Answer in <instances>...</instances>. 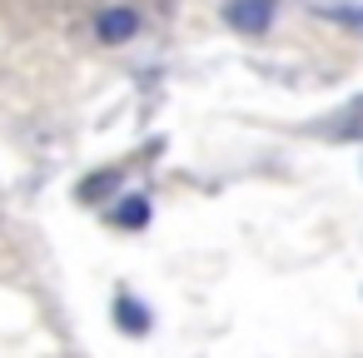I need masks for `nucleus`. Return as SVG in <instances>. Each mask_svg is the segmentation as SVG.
<instances>
[{
    "label": "nucleus",
    "mask_w": 363,
    "mask_h": 358,
    "mask_svg": "<svg viewBox=\"0 0 363 358\" xmlns=\"http://www.w3.org/2000/svg\"><path fill=\"white\" fill-rule=\"evenodd\" d=\"M224 21L239 35H264L274 26V0H224Z\"/></svg>",
    "instance_id": "f257e3e1"
},
{
    "label": "nucleus",
    "mask_w": 363,
    "mask_h": 358,
    "mask_svg": "<svg viewBox=\"0 0 363 358\" xmlns=\"http://www.w3.org/2000/svg\"><path fill=\"white\" fill-rule=\"evenodd\" d=\"M95 35H100L105 45H125V40L140 35V16H135L130 6H105V11L95 16Z\"/></svg>",
    "instance_id": "f03ea898"
},
{
    "label": "nucleus",
    "mask_w": 363,
    "mask_h": 358,
    "mask_svg": "<svg viewBox=\"0 0 363 358\" xmlns=\"http://www.w3.org/2000/svg\"><path fill=\"white\" fill-rule=\"evenodd\" d=\"M115 224H120V229H140V224H150V199H145V194H130V199L115 209Z\"/></svg>",
    "instance_id": "7ed1b4c3"
},
{
    "label": "nucleus",
    "mask_w": 363,
    "mask_h": 358,
    "mask_svg": "<svg viewBox=\"0 0 363 358\" xmlns=\"http://www.w3.org/2000/svg\"><path fill=\"white\" fill-rule=\"evenodd\" d=\"M115 308H120V328H125V333H145V328H150V313H145L135 298H120Z\"/></svg>",
    "instance_id": "20e7f679"
}]
</instances>
